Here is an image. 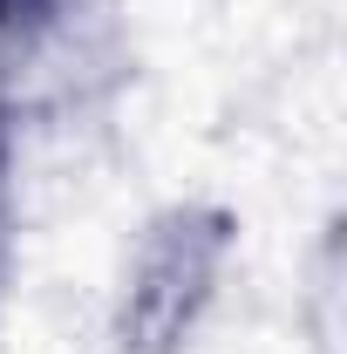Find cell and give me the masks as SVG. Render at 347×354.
I'll use <instances>...</instances> for the list:
<instances>
[{
  "instance_id": "cell-1",
  "label": "cell",
  "mask_w": 347,
  "mask_h": 354,
  "mask_svg": "<svg viewBox=\"0 0 347 354\" xmlns=\"http://www.w3.org/2000/svg\"><path fill=\"white\" fill-rule=\"evenodd\" d=\"M14 7H28V0H0V14H14Z\"/></svg>"
}]
</instances>
